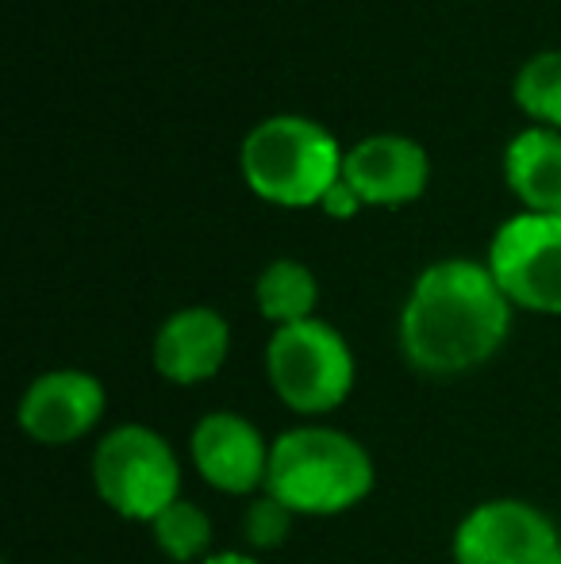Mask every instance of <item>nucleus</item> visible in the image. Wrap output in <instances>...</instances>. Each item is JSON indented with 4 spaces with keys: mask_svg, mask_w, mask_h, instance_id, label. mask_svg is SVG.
I'll list each match as a JSON object with an SVG mask.
<instances>
[{
    "mask_svg": "<svg viewBox=\"0 0 561 564\" xmlns=\"http://www.w3.org/2000/svg\"><path fill=\"white\" fill-rule=\"evenodd\" d=\"M511 312L485 261L442 258L416 276L400 307V354L423 377H465L500 354Z\"/></svg>",
    "mask_w": 561,
    "mask_h": 564,
    "instance_id": "f257e3e1",
    "label": "nucleus"
},
{
    "mask_svg": "<svg viewBox=\"0 0 561 564\" xmlns=\"http://www.w3.org/2000/svg\"><path fill=\"white\" fill-rule=\"evenodd\" d=\"M377 465L354 434L338 426L304 423L273 438L266 491L281 499L292 514L335 519L369 499Z\"/></svg>",
    "mask_w": 561,
    "mask_h": 564,
    "instance_id": "f03ea898",
    "label": "nucleus"
},
{
    "mask_svg": "<svg viewBox=\"0 0 561 564\" xmlns=\"http://www.w3.org/2000/svg\"><path fill=\"white\" fill-rule=\"evenodd\" d=\"M338 139L308 116H270L239 147L242 181L278 208H312L343 177Z\"/></svg>",
    "mask_w": 561,
    "mask_h": 564,
    "instance_id": "7ed1b4c3",
    "label": "nucleus"
},
{
    "mask_svg": "<svg viewBox=\"0 0 561 564\" xmlns=\"http://www.w3.org/2000/svg\"><path fill=\"white\" fill-rule=\"evenodd\" d=\"M266 380L292 415L323 419L350 400L358 361L343 330L327 319H304L278 327L266 341Z\"/></svg>",
    "mask_w": 561,
    "mask_h": 564,
    "instance_id": "20e7f679",
    "label": "nucleus"
},
{
    "mask_svg": "<svg viewBox=\"0 0 561 564\" xmlns=\"http://www.w3.org/2000/svg\"><path fill=\"white\" fill-rule=\"evenodd\" d=\"M100 503L128 522H154L181 499V457L162 431L147 423H120L97 442L89 460Z\"/></svg>",
    "mask_w": 561,
    "mask_h": 564,
    "instance_id": "39448f33",
    "label": "nucleus"
},
{
    "mask_svg": "<svg viewBox=\"0 0 561 564\" xmlns=\"http://www.w3.org/2000/svg\"><path fill=\"white\" fill-rule=\"evenodd\" d=\"M485 265L511 307L561 315V216L519 212L493 235Z\"/></svg>",
    "mask_w": 561,
    "mask_h": 564,
    "instance_id": "423d86ee",
    "label": "nucleus"
},
{
    "mask_svg": "<svg viewBox=\"0 0 561 564\" xmlns=\"http://www.w3.org/2000/svg\"><path fill=\"white\" fill-rule=\"evenodd\" d=\"M561 530L527 499H485L454 527V564H554Z\"/></svg>",
    "mask_w": 561,
    "mask_h": 564,
    "instance_id": "0eeeda50",
    "label": "nucleus"
},
{
    "mask_svg": "<svg viewBox=\"0 0 561 564\" xmlns=\"http://www.w3.org/2000/svg\"><path fill=\"white\" fill-rule=\"evenodd\" d=\"M108 411V392L89 369H46L23 388L15 423L35 446H74L89 438Z\"/></svg>",
    "mask_w": 561,
    "mask_h": 564,
    "instance_id": "6e6552de",
    "label": "nucleus"
},
{
    "mask_svg": "<svg viewBox=\"0 0 561 564\" xmlns=\"http://www.w3.org/2000/svg\"><path fill=\"white\" fill-rule=\"evenodd\" d=\"M270 453L273 442H266V434L239 411H208L188 434V460L196 476L224 496L250 499L266 491Z\"/></svg>",
    "mask_w": 561,
    "mask_h": 564,
    "instance_id": "1a4fd4ad",
    "label": "nucleus"
},
{
    "mask_svg": "<svg viewBox=\"0 0 561 564\" xmlns=\"http://www.w3.org/2000/svg\"><path fill=\"white\" fill-rule=\"evenodd\" d=\"M343 181L369 208H400L423 196L431 158L408 134H369L346 150Z\"/></svg>",
    "mask_w": 561,
    "mask_h": 564,
    "instance_id": "9d476101",
    "label": "nucleus"
},
{
    "mask_svg": "<svg viewBox=\"0 0 561 564\" xmlns=\"http://www.w3.org/2000/svg\"><path fill=\"white\" fill-rule=\"evenodd\" d=\"M231 354V327L216 307H181V312L165 315V323L154 330V346H150V361L154 372L165 384L196 388L219 377Z\"/></svg>",
    "mask_w": 561,
    "mask_h": 564,
    "instance_id": "9b49d317",
    "label": "nucleus"
},
{
    "mask_svg": "<svg viewBox=\"0 0 561 564\" xmlns=\"http://www.w3.org/2000/svg\"><path fill=\"white\" fill-rule=\"evenodd\" d=\"M504 177L516 200L539 216H561V131L524 127L504 150Z\"/></svg>",
    "mask_w": 561,
    "mask_h": 564,
    "instance_id": "f8f14e48",
    "label": "nucleus"
},
{
    "mask_svg": "<svg viewBox=\"0 0 561 564\" xmlns=\"http://www.w3.org/2000/svg\"><path fill=\"white\" fill-rule=\"evenodd\" d=\"M258 312L266 323L278 327H292V323L315 319V304H320V281L315 273L296 258H278L258 273L255 284Z\"/></svg>",
    "mask_w": 561,
    "mask_h": 564,
    "instance_id": "ddd939ff",
    "label": "nucleus"
},
{
    "mask_svg": "<svg viewBox=\"0 0 561 564\" xmlns=\"http://www.w3.org/2000/svg\"><path fill=\"white\" fill-rule=\"evenodd\" d=\"M150 538L162 550L165 561L173 564H201L204 557H212V538H216V527H212L208 511L193 499L181 496L173 507H165L154 522H150Z\"/></svg>",
    "mask_w": 561,
    "mask_h": 564,
    "instance_id": "4468645a",
    "label": "nucleus"
},
{
    "mask_svg": "<svg viewBox=\"0 0 561 564\" xmlns=\"http://www.w3.org/2000/svg\"><path fill=\"white\" fill-rule=\"evenodd\" d=\"M511 97L539 127L561 131V51H542L516 74Z\"/></svg>",
    "mask_w": 561,
    "mask_h": 564,
    "instance_id": "2eb2a0df",
    "label": "nucleus"
},
{
    "mask_svg": "<svg viewBox=\"0 0 561 564\" xmlns=\"http://www.w3.org/2000/svg\"><path fill=\"white\" fill-rule=\"evenodd\" d=\"M292 522H296V514H292L281 499H273L270 491H258V496H250L247 507H242L239 527L250 550L270 553V550H281L292 538Z\"/></svg>",
    "mask_w": 561,
    "mask_h": 564,
    "instance_id": "dca6fc26",
    "label": "nucleus"
},
{
    "mask_svg": "<svg viewBox=\"0 0 561 564\" xmlns=\"http://www.w3.org/2000/svg\"><path fill=\"white\" fill-rule=\"evenodd\" d=\"M320 208H323V216H327V219H354L362 208H366V204H362V196L354 193L343 177H338L335 185L327 188V196L320 200Z\"/></svg>",
    "mask_w": 561,
    "mask_h": 564,
    "instance_id": "f3484780",
    "label": "nucleus"
},
{
    "mask_svg": "<svg viewBox=\"0 0 561 564\" xmlns=\"http://www.w3.org/2000/svg\"><path fill=\"white\" fill-rule=\"evenodd\" d=\"M201 564H262L255 557V553H247V550H216L212 557H204Z\"/></svg>",
    "mask_w": 561,
    "mask_h": 564,
    "instance_id": "a211bd4d",
    "label": "nucleus"
},
{
    "mask_svg": "<svg viewBox=\"0 0 561 564\" xmlns=\"http://www.w3.org/2000/svg\"><path fill=\"white\" fill-rule=\"evenodd\" d=\"M554 564H561V545H558V557H554Z\"/></svg>",
    "mask_w": 561,
    "mask_h": 564,
    "instance_id": "6ab92c4d",
    "label": "nucleus"
}]
</instances>
